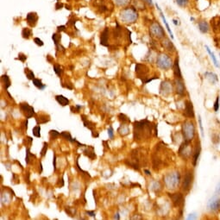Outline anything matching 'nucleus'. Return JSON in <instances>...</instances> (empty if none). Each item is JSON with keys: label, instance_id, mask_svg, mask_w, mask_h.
Here are the masks:
<instances>
[{"label": "nucleus", "instance_id": "obj_49", "mask_svg": "<svg viewBox=\"0 0 220 220\" xmlns=\"http://www.w3.org/2000/svg\"><path fill=\"white\" fill-rule=\"evenodd\" d=\"M18 60H20L22 62H24L25 61L27 60V56L25 55L24 54H23V53H20L19 55H18V58H17Z\"/></svg>", "mask_w": 220, "mask_h": 220}, {"label": "nucleus", "instance_id": "obj_30", "mask_svg": "<svg viewBox=\"0 0 220 220\" xmlns=\"http://www.w3.org/2000/svg\"><path fill=\"white\" fill-rule=\"evenodd\" d=\"M32 133L34 137H37V138L41 137V126H40V125L35 126V127L33 128Z\"/></svg>", "mask_w": 220, "mask_h": 220}, {"label": "nucleus", "instance_id": "obj_52", "mask_svg": "<svg viewBox=\"0 0 220 220\" xmlns=\"http://www.w3.org/2000/svg\"><path fill=\"white\" fill-rule=\"evenodd\" d=\"M194 215H195V214H193H193H190V215L188 217V219H196L197 217L194 216Z\"/></svg>", "mask_w": 220, "mask_h": 220}, {"label": "nucleus", "instance_id": "obj_34", "mask_svg": "<svg viewBox=\"0 0 220 220\" xmlns=\"http://www.w3.org/2000/svg\"><path fill=\"white\" fill-rule=\"evenodd\" d=\"M37 118H40V120L38 119V120H36V123L39 124H41V123H48L50 121V118H49V117L48 116H46V115H42V116H40V117H37Z\"/></svg>", "mask_w": 220, "mask_h": 220}, {"label": "nucleus", "instance_id": "obj_15", "mask_svg": "<svg viewBox=\"0 0 220 220\" xmlns=\"http://www.w3.org/2000/svg\"><path fill=\"white\" fill-rule=\"evenodd\" d=\"M169 196H170V198L172 199V201H173V204L175 205V206H181V205H183L184 204V197L183 195L181 194V193H168Z\"/></svg>", "mask_w": 220, "mask_h": 220}, {"label": "nucleus", "instance_id": "obj_50", "mask_svg": "<svg viewBox=\"0 0 220 220\" xmlns=\"http://www.w3.org/2000/svg\"><path fill=\"white\" fill-rule=\"evenodd\" d=\"M219 107V98L218 97L217 99H216V101H215V104H214V111H218Z\"/></svg>", "mask_w": 220, "mask_h": 220}, {"label": "nucleus", "instance_id": "obj_56", "mask_svg": "<svg viewBox=\"0 0 220 220\" xmlns=\"http://www.w3.org/2000/svg\"><path fill=\"white\" fill-rule=\"evenodd\" d=\"M114 219H120V216H119V213H118V212H117V213L115 214Z\"/></svg>", "mask_w": 220, "mask_h": 220}, {"label": "nucleus", "instance_id": "obj_11", "mask_svg": "<svg viewBox=\"0 0 220 220\" xmlns=\"http://www.w3.org/2000/svg\"><path fill=\"white\" fill-rule=\"evenodd\" d=\"M207 208L211 212H217L220 210V199L217 196L212 197L207 203Z\"/></svg>", "mask_w": 220, "mask_h": 220}, {"label": "nucleus", "instance_id": "obj_10", "mask_svg": "<svg viewBox=\"0 0 220 220\" xmlns=\"http://www.w3.org/2000/svg\"><path fill=\"white\" fill-rule=\"evenodd\" d=\"M19 106H20V109H21L23 114L24 115L25 117L27 119L31 118L33 116L35 115V110H34V108H33L32 106H30L29 104H27V103H21L19 105Z\"/></svg>", "mask_w": 220, "mask_h": 220}, {"label": "nucleus", "instance_id": "obj_18", "mask_svg": "<svg viewBox=\"0 0 220 220\" xmlns=\"http://www.w3.org/2000/svg\"><path fill=\"white\" fill-rule=\"evenodd\" d=\"M83 153H84V155L87 156L92 161L95 160V158L97 157V155L95 154V151H94V147L93 146H87L84 149Z\"/></svg>", "mask_w": 220, "mask_h": 220}, {"label": "nucleus", "instance_id": "obj_42", "mask_svg": "<svg viewBox=\"0 0 220 220\" xmlns=\"http://www.w3.org/2000/svg\"><path fill=\"white\" fill-rule=\"evenodd\" d=\"M76 169H77L78 171L80 172V173H82L83 174H86V175H88L89 177H91V175H90L89 173H88V172L84 171L83 169H81V168H80V165H79V157H78V159L76 160Z\"/></svg>", "mask_w": 220, "mask_h": 220}, {"label": "nucleus", "instance_id": "obj_58", "mask_svg": "<svg viewBox=\"0 0 220 220\" xmlns=\"http://www.w3.org/2000/svg\"><path fill=\"white\" fill-rule=\"evenodd\" d=\"M144 173H146L147 175H148V176H149V175H151V173H150L149 170H148V169H144Z\"/></svg>", "mask_w": 220, "mask_h": 220}, {"label": "nucleus", "instance_id": "obj_20", "mask_svg": "<svg viewBox=\"0 0 220 220\" xmlns=\"http://www.w3.org/2000/svg\"><path fill=\"white\" fill-rule=\"evenodd\" d=\"M173 73H174L175 78L182 79V74H181V72H180V68H179V59L178 58L175 60L173 66Z\"/></svg>", "mask_w": 220, "mask_h": 220}, {"label": "nucleus", "instance_id": "obj_54", "mask_svg": "<svg viewBox=\"0 0 220 220\" xmlns=\"http://www.w3.org/2000/svg\"><path fill=\"white\" fill-rule=\"evenodd\" d=\"M216 193H217V194L220 193V182L218 184V186H217V188H216Z\"/></svg>", "mask_w": 220, "mask_h": 220}, {"label": "nucleus", "instance_id": "obj_28", "mask_svg": "<svg viewBox=\"0 0 220 220\" xmlns=\"http://www.w3.org/2000/svg\"><path fill=\"white\" fill-rule=\"evenodd\" d=\"M199 30L202 33H204V34L209 31V26H208V24L206 22L199 23Z\"/></svg>", "mask_w": 220, "mask_h": 220}, {"label": "nucleus", "instance_id": "obj_48", "mask_svg": "<svg viewBox=\"0 0 220 220\" xmlns=\"http://www.w3.org/2000/svg\"><path fill=\"white\" fill-rule=\"evenodd\" d=\"M108 135H109V138L113 139V137H114V131H113L112 126H110V128L108 129Z\"/></svg>", "mask_w": 220, "mask_h": 220}, {"label": "nucleus", "instance_id": "obj_39", "mask_svg": "<svg viewBox=\"0 0 220 220\" xmlns=\"http://www.w3.org/2000/svg\"><path fill=\"white\" fill-rule=\"evenodd\" d=\"M163 46H164V48H166L168 50H172L171 49H174L173 45L172 44V42H170V41L168 39H166L165 41H163Z\"/></svg>", "mask_w": 220, "mask_h": 220}, {"label": "nucleus", "instance_id": "obj_45", "mask_svg": "<svg viewBox=\"0 0 220 220\" xmlns=\"http://www.w3.org/2000/svg\"><path fill=\"white\" fill-rule=\"evenodd\" d=\"M176 2H177L178 5L181 6V7H185L188 4V0H176Z\"/></svg>", "mask_w": 220, "mask_h": 220}, {"label": "nucleus", "instance_id": "obj_36", "mask_svg": "<svg viewBox=\"0 0 220 220\" xmlns=\"http://www.w3.org/2000/svg\"><path fill=\"white\" fill-rule=\"evenodd\" d=\"M24 73H25V74H26V76H27V78H28V80H33L35 79V74H34V73H33L30 69H29V68H25Z\"/></svg>", "mask_w": 220, "mask_h": 220}, {"label": "nucleus", "instance_id": "obj_13", "mask_svg": "<svg viewBox=\"0 0 220 220\" xmlns=\"http://www.w3.org/2000/svg\"><path fill=\"white\" fill-rule=\"evenodd\" d=\"M173 92V86L172 84L168 80H164L162 82L161 84V87H160V93L163 95V96H168Z\"/></svg>", "mask_w": 220, "mask_h": 220}, {"label": "nucleus", "instance_id": "obj_60", "mask_svg": "<svg viewBox=\"0 0 220 220\" xmlns=\"http://www.w3.org/2000/svg\"><path fill=\"white\" fill-rule=\"evenodd\" d=\"M219 101H220V100H219Z\"/></svg>", "mask_w": 220, "mask_h": 220}, {"label": "nucleus", "instance_id": "obj_9", "mask_svg": "<svg viewBox=\"0 0 220 220\" xmlns=\"http://www.w3.org/2000/svg\"><path fill=\"white\" fill-rule=\"evenodd\" d=\"M193 173L192 171H188L185 173L184 178L182 180V189L185 192H188L193 185Z\"/></svg>", "mask_w": 220, "mask_h": 220}, {"label": "nucleus", "instance_id": "obj_55", "mask_svg": "<svg viewBox=\"0 0 220 220\" xmlns=\"http://www.w3.org/2000/svg\"><path fill=\"white\" fill-rule=\"evenodd\" d=\"M57 29L59 31H63L65 30V26H58Z\"/></svg>", "mask_w": 220, "mask_h": 220}, {"label": "nucleus", "instance_id": "obj_21", "mask_svg": "<svg viewBox=\"0 0 220 220\" xmlns=\"http://www.w3.org/2000/svg\"><path fill=\"white\" fill-rule=\"evenodd\" d=\"M55 100L58 102L59 105L61 106H66L69 105V99L66 98L63 95H56L55 96Z\"/></svg>", "mask_w": 220, "mask_h": 220}, {"label": "nucleus", "instance_id": "obj_14", "mask_svg": "<svg viewBox=\"0 0 220 220\" xmlns=\"http://www.w3.org/2000/svg\"><path fill=\"white\" fill-rule=\"evenodd\" d=\"M184 115L188 118H194V110L193 103L190 100L185 101V108H184Z\"/></svg>", "mask_w": 220, "mask_h": 220}, {"label": "nucleus", "instance_id": "obj_32", "mask_svg": "<svg viewBox=\"0 0 220 220\" xmlns=\"http://www.w3.org/2000/svg\"><path fill=\"white\" fill-rule=\"evenodd\" d=\"M205 49H206V51L208 52V54L211 55V58H212V61H213V63H214L215 66L219 67V63H218V61H217V59H216V57H215L214 54H213L212 51H211V49H209V47H208V46H205Z\"/></svg>", "mask_w": 220, "mask_h": 220}, {"label": "nucleus", "instance_id": "obj_3", "mask_svg": "<svg viewBox=\"0 0 220 220\" xmlns=\"http://www.w3.org/2000/svg\"><path fill=\"white\" fill-rule=\"evenodd\" d=\"M138 14L137 10L133 7H128V8L123 9L120 12V19L123 23L131 24L135 23L137 20Z\"/></svg>", "mask_w": 220, "mask_h": 220}, {"label": "nucleus", "instance_id": "obj_38", "mask_svg": "<svg viewBox=\"0 0 220 220\" xmlns=\"http://www.w3.org/2000/svg\"><path fill=\"white\" fill-rule=\"evenodd\" d=\"M30 157H35V155L30 153V148H26V157H25V162L26 164H29L30 163Z\"/></svg>", "mask_w": 220, "mask_h": 220}, {"label": "nucleus", "instance_id": "obj_19", "mask_svg": "<svg viewBox=\"0 0 220 220\" xmlns=\"http://www.w3.org/2000/svg\"><path fill=\"white\" fill-rule=\"evenodd\" d=\"M200 152H201V146H200V142H199L198 144L196 145L194 150H193V163L194 167L196 166L197 162L199 160V157L200 155Z\"/></svg>", "mask_w": 220, "mask_h": 220}, {"label": "nucleus", "instance_id": "obj_51", "mask_svg": "<svg viewBox=\"0 0 220 220\" xmlns=\"http://www.w3.org/2000/svg\"><path fill=\"white\" fill-rule=\"evenodd\" d=\"M53 165H54V171H56V155H55V154H54Z\"/></svg>", "mask_w": 220, "mask_h": 220}, {"label": "nucleus", "instance_id": "obj_29", "mask_svg": "<svg viewBox=\"0 0 220 220\" xmlns=\"http://www.w3.org/2000/svg\"><path fill=\"white\" fill-rule=\"evenodd\" d=\"M156 6H157V8L159 9V10H160V12H161V16H162V18L163 22H164V24L166 25V28H167V30H168V33L170 34V35H171V38L172 39H173V32L171 31V30H170V28H169V25L168 24V23H167V21H166V18H165V16H163L162 12V10H160V8L158 7V5H157V4H156Z\"/></svg>", "mask_w": 220, "mask_h": 220}, {"label": "nucleus", "instance_id": "obj_8", "mask_svg": "<svg viewBox=\"0 0 220 220\" xmlns=\"http://www.w3.org/2000/svg\"><path fill=\"white\" fill-rule=\"evenodd\" d=\"M149 33L153 37H155L157 39H162L163 37H165V32H164L163 28L160 25V24L156 22L151 24L149 28Z\"/></svg>", "mask_w": 220, "mask_h": 220}, {"label": "nucleus", "instance_id": "obj_6", "mask_svg": "<svg viewBox=\"0 0 220 220\" xmlns=\"http://www.w3.org/2000/svg\"><path fill=\"white\" fill-rule=\"evenodd\" d=\"M156 64L161 69H163V70H168L173 66L171 58L165 54H162L159 56H157Z\"/></svg>", "mask_w": 220, "mask_h": 220}, {"label": "nucleus", "instance_id": "obj_44", "mask_svg": "<svg viewBox=\"0 0 220 220\" xmlns=\"http://www.w3.org/2000/svg\"><path fill=\"white\" fill-rule=\"evenodd\" d=\"M82 108L81 106H80V105H76L75 107L74 106H71L70 107V110H71V111L73 112V113H78L80 111V109Z\"/></svg>", "mask_w": 220, "mask_h": 220}, {"label": "nucleus", "instance_id": "obj_4", "mask_svg": "<svg viewBox=\"0 0 220 220\" xmlns=\"http://www.w3.org/2000/svg\"><path fill=\"white\" fill-rule=\"evenodd\" d=\"M195 125L192 121H186L182 124V135L185 141L191 142L195 137Z\"/></svg>", "mask_w": 220, "mask_h": 220}, {"label": "nucleus", "instance_id": "obj_40", "mask_svg": "<svg viewBox=\"0 0 220 220\" xmlns=\"http://www.w3.org/2000/svg\"><path fill=\"white\" fill-rule=\"evenodd\" d=\"M54 71H55V73H56V75L59 76L60 78L62 75V73H63V70L61 69V67L59 65H54Z\"/></svg>", "mask_w": 220, "mask_h": 220}, {"label": "nucleus", "instance_id": "obj_17", "mask_svg": "<svg viewBox=\"0 0 220 220\" xmlns=\"http://www.w3.org/2000/svg\"><path fill=\"white\" fill-rule=\"evenodd\" d=\"M108 39H109V29L106 28L104 30V31L101 33V36H100V44L102 46L105 47H109V43H108Z\"/></svg>", "mask_w": 220, "mask_h": 220}, {"label": "nucleus", "instance_id": "obj_2", "mask_svg": "<svg viewBox=\"0 0 220 220\" xmlns=\"http://www.w3.org/2000/svg\"><path fill=\"white\" fill-rule=\"evenodd\" d=\"M180 181V175L179 172H172L167 173L163 177V182L165 187L168 190H175L179 186Z\"/></svg>", "mask_w": 220, "mask_h": 220}, {"label": "nucleus", "instance_id": "obj_1", "mask_svg": "<svg viewBox=\"0 0 220 220\" xmlns=\"http://www.w3.org/2000/svg\"><path fill=\"white\" fill-rule=\"evenodd\" d=\"M134 139L137 142L146 141L151 137L155 125L148 119L135 121L134 123Z\"/></svg>", "mask_w": 220, "mask_h": 220}, {"label": "nucleus", "instance_id": "obj_46", "mask_svg": "<svg viewBox=\"0 0 220 220\" xmlns=\"http://www.w3.org/2000/svg\"><path fill=\"white\" fill-rule=\"evenodd\" d=\"M34 41H35V43L37 46L42 47V46L44 45V42L41 41L40 38H38V37H35V38H34Z\"/></svg>", "mask_w": 220, "mask_h": 220}, {"label": "nucleus", "instance_id": "obj_47", "mask_svg": "<svg viewBox=\"0 0 220 220\" xmlns=\"http://www.w3.org/2000/svg\"><path fill=\"white\" fill-rule=\"evenodd\" d=\"M199 128H200V132H201V136L204 137V129H203V124H202V119L201 117L199 116Z\"/></svg>", "mask_w": 220, "mask_h": 220}, {"label": "nucleus", "instance_id": "obj_26", "mask_svg": "<svg viewBox=\"0 0 220 220\" xmlns=\"http://www.w3.org/2000/svg\"><path fill=\"white\" fill-rule=\"evenodd\" d=\"M32 81H33V84H34V86H35L36 88H38L39 90H41V91L45 89V88H46V86H47L45 84H43V83H42V81H41L40 79H35V78Z\"/></svg>", "mask_w": 220, "mask_h": 220}, {"label": "nucleus", "instance_id": "obj_41", "mask_svg": "<svg viewBox=\"0 0 220 220\" xmlns=\"http://www.w3.org/2000/svg\"><path fill=\"white\" fill-rule=\"evenodd\" d=\"M48 148H49V144H48V142H43V147H42V148H41V157H44V156L46 155V153H47V151H48Z\"/></svg>", "mask_w": 220, "mask_h": 220}, {"label": "nucleus", "instance_id": "obj_12", "mask_svg": "<svg viewBox=\"0 0 220 220\" xmlns=\"http://www.w3.org/2000/svg\"><path fill=\"white\" fill-rule=\"evenodd\" d=\"M174 84H175V90H176V93L183 97L186 95V86L185 84L182 80V79H179V78H175L174 80Z\"/></svg>", "mask_w": 220, "mask_h": 220}, {"label": "nucleus", "instance_id": "obj_27", "mask_svg": "<svg viewBox=\"0 0 220 220\" xmlns=\"http://www.w3.org/2000/svg\"><path fill=\"white\" fill-rule=\"evenodd\" d=\"M61 136L64 139H66V141H68V142H72V143H73L74 141H75V138H73V137H72L71 134H70L68 131H63V132H61Z\"/></svg>", "mask_w": 220, "mask_h": 220}, {"label": "nucleus", "instance_id": "obj_35", "mask_svg": "<svg viewBox=\"0 0 220 220\" xmlns=\"http://www.w3.org/2000/svg\"><path fill=\"white\" fill-rule=\"evenodd\" d=\"M49 137H50L51 140H55L57 137H61V133L55 130H51L49 131Z\"/></svg>", "mask_w": 220, "mask_h": 220}, {"label": "nucleus", "instance_id": "obj_33", "mask_svg": "<svg viewBox=\"0 0 220 220\" xmlns=\"http://www.w3.org/2000/svg\"><path fill=\"white\" fill-rule=\"evenodd\" d=\"M118 118H119V121L123 123H131V119L125 114L120 113V114L118 115Z\"/></svg>", "mask_w": 220, "mask_h": 220}, {"label": "nucleus", "instance_id": "obj_59", "mask_svg": "<svg viewBox=\"0 0 220 220\" xmlns=\"http://www.w3.org/2000/svg\"><path fill=\"white\" fill-rule=\"evenodd\" d=\"M131 219H142V218H140V217H135V218H131Z\"/></svg>", "mask_w": 220, "mask_h": 220}, {"label": "nucleus", "instance_id": "obj_37", "mask_svg": "<svg viewBox=\"0 0 220 220\" xmlns=\"http://www.w3.org/2000/svg\"><path fill=\"white\" fill-rule=\"evenodd\" d=\"M116 4L119 7H123V6H126L131 0H114Z\"/></svg>", "mask_w": 220, "mask_h": 220}, {"label": "nucleus", "instance_id": "obj_57", "mask_svg": "<svg viewBox=\"0 0 220 220\" xmlns=\"http://www.w3.org/2000/svg\"><path fill=\"white\" fill-rule=\"evenodd\" d=\"M144 1H145L146 3H148L149 5H152V4H153V1H152V0H144Z\"/></svg>", "mask_w": 220, "mask_h": 220}, {"label": "nucleus", "instance_id": "obj_31", "mask_svg": "<svg viewBox=\"0 0 220 220\" xmlns=\"http://www.w3.org/2000/svg\"><path fill=\"white\" fill-rule=\"evenodd\" d=\"M22 35L24 39H29L31 35H32V31L30 29L28 28H24L22 31Z\"/></svg>", "mask_w": 220, "mask_h": 220}, {"label": "nucleus", "instance_id": "obj_5", "mask_svg": "<svg viewBox=\"0 0 220 220\" xmlns=\"http://www.w3.org/2000/svg\"><path fill=\"white\" fill-rule=\"evenodd\" d=\"M136 73L137 74V78L140 79L142 84H147L148 82L152 81L153 80H155V79H158V77H153V78H150V79H147V75H148V69L147 67L146 66L142 65V64H139L137 63L136 65Z\"/></svg>", "mask_w": 220, "mask_h": 220}, {"label": "nucleus", "instance_id": "obj_23", "mask_svg": "<svg viewBox=\"0 0 220 220\" xmlns=\"http://www.w3.org/2000/svg\"><path fill=\"white\" fill-rule=\"evenodd\" d=\"M127 124L128 123H123L122 125L118 128L117 131H118V133H119L120 136L125 137L126 135H128L130 133V128H129V126Z\"/></svg>", "mask_w": 220, "mask_h": 220}, {"label": "nucleus", "instance_id": "obj_7", "mask_svg": "<svg viewBox=\"0 0 220 220\" xmlns=\"http://www.w3.org/2000/svg\"><path fill=\"white\" fill-rule=\"evenodd\" d=\"M179 155L184 158V159H188L189 157H191L193 155V149H192V146L190 144V142L188 141H185L180 146L179 148Z\"/></svg>", "mask_w": 220, "mask_h": 220}, {"label": "nucleus", "instance_id": "obj_16", "mask_svg": "<svg viewBox=\"0 0 220 220\" xmlns=\"http://www.w3.org/2000/svg\"><path fill=\"white\" fill-rule=\"evenodd\" d=\"M38 21V16L35 12H30L27 15V23L30 27H35Z\"/></svg>", "mask_w": 220, "mask_h": 220}, {"label": "nucleus", "instance_id": "obj_22", "mask_svg": "<svg viewBox=\"0 0 220 220\" xmlns=\"http://www.w3.org/2000/svg\"><path fill=\"white\" fill-rule=\"evenodd\" d=\"M81 118L82 121H83V123H84V126H85L86 128L89 129L92 132L94 131V128H95V126H96V123H94L93 122H91L89 120L86 119L85 116H81Z\"/></svg>", "mask_w": 220, "mask_h": 220}, {"label": "nucleus", "instance_id": "obj_53", "mask_svg": "<svg viewBox=\"0 0 220 220\" xmlns=\"http://www.w3.org/2000/svg\"><path fill=\"white\" fill-rule=\"evenodd\" d=\"M86 213H87L89 216H91V217H95V212H92V211H87Z\"/></svg>", "mask_w": 220, "mask_h": 220}, {"label": "nucleus", "instance_id": "obj_25", "mask_svg": "<svg viewBox=\"0 0 220 220\" xmlns=\"http://www.w3.org/2000/svg\"><path fill=\"white\" fill-rule=\"evenodd\" d=\"M2 81H3V84H4V90L6 92H8V88L11 86V82H10V78H9L7 74H4L2 76Z\"/></svg>", "mask_w": 220, "mask_h": 220}, {"label": "nucleus", "instance_id": "obj_43", "mask_svg": "<svg viewBox=\"0 0 220 220\" xmlns=\"http://www.w3.org/2000/svg\"><path fill=\"white\" fill-rule=\"evenodd\" d=\"M52 39H53V41H54V42H55V46L58 47L59 41H60V40H61V36H60V35H58L56 33H55V34H53V35H52Z\"/></svg>", "mask_w": 220, "mask_h": 220}, {"label": "nucleus", "instance_id": "obj_24", "mask_svg": "<svg viewBox=\"0 0 220 220\" xmlns=\"http://www.w3.org/2000/svg\"><path fill=\"white\" fill-rule=\"evenodd\" d=\"M204 76L205 78L209 80V81L212 83V84H215L216 82H218L219 79L217 77V75L215 73H212V72H205L204 73Z\"/></svg>", "mask_w": 220, "mask_h": 220}]
</instances>
